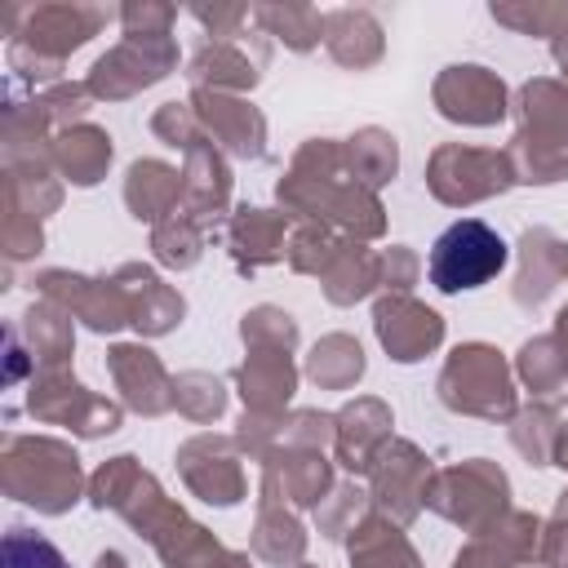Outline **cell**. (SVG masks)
Wrapping results in <instances>:
<instances>
[{"label": "cell", "mask_w": 568, "mask_h": 568, "mask_svg": "<svg viewBox=\"0 0 568 568\" xmlns=\"http://www.w3.org/2000/svg\"><path fill=\"white\" fill-rule=\"evenodd\" d=\"M506 266V240L466 217V222H453L435 248H430V280L444 288V293H462V288H479L488 284L497 271Z\"/></svg>", "instance_id": "6da1fadb"}, {"label": "cell", "mask_w": 568, "mask_h": 568, "mask_svg": "<svg viewBox=\"0 0 568 568\" xmlns=\"http://www.w3.org/2000/svg\"><path fill=\"white\" fill-rule=\"evenodd\" d=\"M4 568H67L58 546H49L36 532H9L4 537Z\"/></svg>", "instance_id": "7a4b0ae2"}]
</instances>
